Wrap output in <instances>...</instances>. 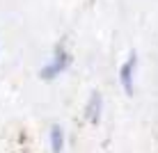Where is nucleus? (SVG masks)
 <instances>
[{"label": "nucleus", "mask_w": 158, "mask_h": 153, "mask_svg": "<svg viewBox=\"0 0 158 153\" xmlns=\"http://www.w3.org/2000/svg\"><path fill=\"white\" fill-rule=\"evenodd\" d=\"M135 66H138V55L131 53L128 59L124 62V66L119 69V80H122V87L126 94H133V73H135Z\"/></svg>", "instance_id": "f03ea898"}, {"label": "nucleus", "mask_w": 158, "mask_h": 153, "mask_svg": "<svg viewBox=\"0 0 158 153\" xmlns=\"http://www.w3.org/2000/svg\"><path fill=\"white\" fill-rule=\"evenodd\" d=\"M51 149H53V153H62V149H64V130L60 126L51 128Z\"/></svg>", "instance_id": "20e7f679"}, {"label": "nucleus", "mask_w": 158, "mask_h": 153, "mask_svg": "<svg viewBox=\"0 0 158 153\" xmlns=\"http://www.w3.org/2000/svg\"><path fill=\"white\" fill-rule=\"evenodd\" d=\"M69 64H71V57L64 53V48H62V46H57V48H55V55H53V59L41 69V78H44V80H53V78H57L62 71H67Z\"/></svg>", "instance_id": "f257e3e1"}, {"label": "nucleus", "mask_w": 158, "mask_h": 153, "mask_svg": "<svg viewBox=\"0 0 158 153\" xmlns=\"http://www.w3.org/2000/svg\"><path fill=\"white\" fill-rule=\"evenodd\" d=\"M101 112H103V98H101V94H92V98L87 101V107H85V117L96 123L101 119Z\"/></svg>", "instance_id": "7ed1b4c3"}]
</instances>
